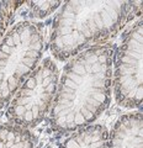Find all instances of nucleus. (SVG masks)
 <instances>
[{
    "instance_id": "1",
    "label": "nucleus",
    "mask_w": 143,
    "mask_h": 148,
    "mask_svg": "<svg viewBox=\"0 0 143 148\" xmlns=\"http://www.w3.org/2000/svg\"><path fill=\"white\" fill-rule=\"evenodd\" d=\"M112 54L110 45H96L77 54L64 68L48 122L68 133L89 126L111 100Z\"/></svg>"
},
{
    "instance_id": "2",
    "label": "nucleus",
    "mask_w": 143,
    "mask_h": 148,
    "mask_svg": "<svg viewBox=\"0 0 143 148\" xmlns=\"http://www.w3.org/2000/svg\"><path fill=\"white\" fill-rule=\"evenodd\" d=\"M138 4L132 1H66L54 17L51 52L58 61L101 45L121 30Z\"/></svg>"
},
{
    "instance_id": "3",
    "label": "nucleus",
    "mask_w": 143,
    "mask_h": 148,
    "mask_svg": "<svg viewBox=\"0 0 143 148\" xmlns=\"http://www.w3.org/2000/svg\"><path fill=\"white\" fill-rule=\"evenodd\" d=\"M40 25L20 21L0 42V110L9 104L42 57L44 37Z\"/></svg>"
},
{
    "instance_id": "4",
    "label": "nucleus",
    "mask_w": 143,
    "mask_h": 148,
    "mask_svg": "<svg viewBox=\"0 0 143 148\" xmlns=\"http://www.w3.org/2000/svg\"><path fill=\"white\" fill-rule=\"evenodd\" d=\"M58 86V69L46 58L22 83L6 111L11 125L29 130L42 121L51 109Z\"/></svg>"
},
{
    "instance_id": "5",
    "label": "nucleus",
    "mask_w": 143,
    "mask_h": 148,
    "mask_svg": "<svg viewBox=\"0 0 143 148\" xmlns=\"http://www.w3.org/2000/svg\"><path fill=\"white\" fill-rule=\"evenodd\" d=\"M114 94L126 109L142 104V20L136 21L122 36L115 54Z\"/></svg>"
},
{
    "instance_id": "6",
    "label": "nucleus",
    "mask_w": 143,
    "mask_h": 148,
    "mask_svg": "<svg viewBox=\"0 0 143 148\" xmlns=\"http://www.w3.org/2000/svg\"><path fill=\"white\" fill-rule=\"evenodd\" d=\"M106 148H142V114L140 111L123 115L115 122Z\"/></svg>"
},
{
    "instance_id": "7",
    "label": "nucleus",
    "mask_w": 143,
    "mask_h": 148,
    "mask_svg": "<svg viewBox=\"0 0 143 148\" xmlns=\"http://www.w3.org/2000/svg\"><path fill=\"white\" fill-rule=\"evenodd\" d=\"M109 132L103 125H89L74 131L59 148H106Z\"/></svg>"
},
{
    "instance_id": "8",
    "label": "nucleus",
    "mask_w": 143,
    "mask_h": 148,
    "mask_svg": "<svg viewBox=\"0 0 143 148\" xmlns=\"http://www.w3.org/2000/svg\"><path fill=\"white\" fill-rule=\"evenodd\" d=\"M0 148H35V137L27 128L0 125Z\"/></svg>"
},
{
    "instance_id": "9",
    "label": "nucleus",
    "mask_w": 143,
    "mask_h": 148,
    "mask_svg": "<svg viewBox=\"0 0 143 148\" xmlns=\"http://www.w3.org/2000/svg\"><path fill=\"white\" fill-rule=\"evenodd\" d=\"M29 14L31 17L43 18L61 8L62 1H29Z\"/></svg>"
},
{
    "instance_id": "10",
    "label": "nucleus",
    "mask_w": 143,
    "mask_h": 148,
    "mask_svg": "<svg viewBox=\"0 0 143 148\" xmlns=\"http://www.w3.org/2000/svg\"><path fill=\"white\" fill-rule=\"evenodd\" d=\"M20 4H24L22 1L20 3H12V1H9V3H5L4 8L0 10V38L3 37L4 32H5L6 27L10 22V18H11V15L14 10L20 5Z\"/></svg>"
},
{
    "instance_id": "11",
    "label": "nucleus",
    "mask_w": 143,
    "mask_h": 148,
    "mask_svg": "<svg viewBox=\"0 0 143 148\" xmlns=\"http://www.w3.org/2000/svg\"><path fill=\"white\" fill-rule=\"evenodd\" d=\"M4 5H5V3H4V1H0V10H1V9L4 8Z\"/></svg>"
}]
</instances>
